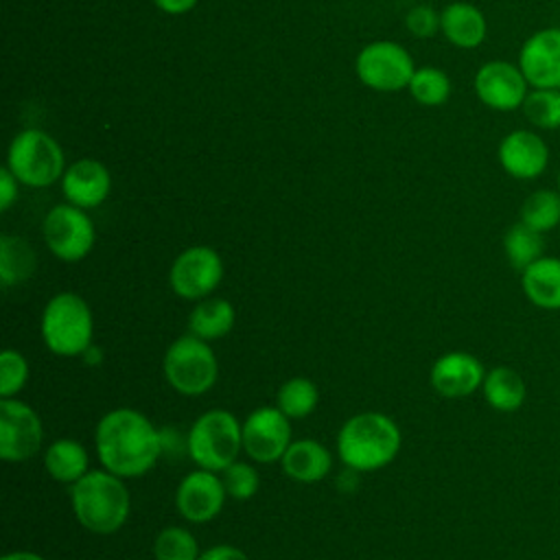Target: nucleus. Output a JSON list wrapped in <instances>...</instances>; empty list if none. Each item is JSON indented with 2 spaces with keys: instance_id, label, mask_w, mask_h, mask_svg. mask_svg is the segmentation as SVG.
<instances>
[{
  "instance_id": "b1692460",
  "label": "nucleus",
  "mask_w": 560,
  "mask_h": 560,
  "mask_svg": "<svg viewBox=\"0 0 560 560\" xmlns=\"http://www.w3.org/2000/svg\"><path fill=\"white\" fill-rule=\"evenodd\" d=\"M88 464H90L88 451L83 448L81 442L70 438L55 440L44 455L46 472L61 483L79 481L88 472Z\"/></svg>"
},
{
  "instance_id": "bb28decb",
  "label": "nucleus",
  "mask_w": 560,
  "mask_h": 560,
  "mask_svg": "<svg viewBox=\"0 0 560 560\" xmlns=\"http://www.w3.org/2000/svg\"><path fill=\"white\" fill-rule=\"evenodd\" d=\"M532 230L545 234L560 225V190L536 188L521 203V219Z\"/></svg>"
},
{
  "instance_id": "473e14b6",
  "label": "nucleus",
  "mask_w": 560,
  "mask_h": 560,
  "mask_svg": "<svg viewBox=\"0 0 560 560\" xmlns=\"http://www.w3.org/2000/svg\"><path fill=\"white\" fill-rule=\"evenodd\" d=\"M28 378V363L22 352L18 350H4L0 354V396L13 398Z\"/></svg>"
},
{
  "instance_id": "4468645a",
  "label": "nucleus",
  "mask_w": 560,
  "mask_h": 560,
  "mask_svg": "<svg viewBox=\"0 0 560 560\" xmlns=\"http://www.w3.org/2000/svg\"><path fill=\"white\" fill-rule=\"evenodd\" d=\"M497 160L512 179L532 182L547 171L551 149L536 129L521 127L501 138L497 147Z\"/></svg>"
},
{
  "instance_id": "4be33fe9",
  "label": "nucleus",
  "mask_w": 560,
  "mask_h": 560,
  "mask_svg": "<svg viewBox=\"0 0 560 560\" xmlns=\"http://www.w3.org/2000/svg\"><path fill=\"white\" fill-rule=\"evenodd\" d=\"M234 306L223 298H203L188 315V332L203 339H221L234 326Z\"/></svg>"
},
{
  "instance_id": "2f4dec72",
  "label": "nucleus",
  "mask_w": 560,
  "mask_h": 560,
  "mask_svg": "<svg viewBox=\"0 0 560 560\" xmlns=\"http://www.w3.org/2000/svg\"><path fill=\"white\" fill-rule=\"evenodd\" d=\"M221 479H223L228 497H232L236 501L252 499L260 488L258 470L252 464H245V462H238V459L223 470Z\"/></svg>"
},
{
  "instance_id": "4c0bfd02",
  "label": "nucleus",
  "mask_w": 560,
  "mask_h": 560,
  "mask_svg": "<svg viewBox=\"0 0 560 560\" xmlns=\"http://www.w3.org/2000/svg\"><path fill=\"white\" fill-rule=\"evenodd\" d=\"M0 560H46V558L39 556V553H35V551L22 549V551H9V553H4Z\"/></svg>"
},
{
  "instance_id": "6ab92c4d",
  "label": "nucleus",
  "mask_w": 560,
  "mask_h": 560,
  "mask_svg": "<svg viewBox=\"0 0 560 560\" xmlns=\"http://www.w3.org/2000/svg\"><path fill=\"white\" fill-rule=\"evenodd\" d=\"M440 33L455 48L472 50L486 42L488 20L479 7L455 0L440 11Z\"/></svg>"
},
{
  "instance_id": "a878e982",
  "label": "nucleus",
  "mask_w": 560,
  "mask_h": 560,
  "mask_svg": "<svg viewBox=\"0 0 560 560\" xmlns=\"http://www.w3.org/2000/svg\"><path fill=\"white\" fill-rule=\"evenodd\" d=\"M503 252L510 267L514 271H523L534 260L545 256V238L523 221H516L503 234Z\"/></svg>"
},
{
  "instance_id": "c756f323",
  "label": "nucleus",
  "mask_w": 560,
  "mask_h": 560,
  "mask_svg": "<svg viewBox=\"0 0 560 560\" xmlns=\"http://www.w3.org/2000/svg\"><path fill=\"white\" fill-rule=\"evenodd\" d=\"M319 400V392L313 381L304 376L289 378L287 383L280 385L276 394V407L287 416V418H306Z\"/></svg>"
},
{
  "instance_id": "0eeeda50",
  "label": "nucleus",
  "mask_w": 560,
  "mask_h": 560,
  "mask_svg": "<svg viewBox=\"0 0 560 560\" xmlns=\"http://www.w3.org/2000/svg\"><path fill=\"white\" fill-rule=\"evenodd\" d=\"M162 370L168 385L182 396L206 394L217 383V376H219V363H217L214 350L210 348L208 341L190 332L175 339L166 348Z\"/></svg>"
},
{
  "instance_id": "20e7f679",
  "label": "nucleus",
  "mask_w": 560,
  "mask_h": 560,
  "mask_svg": "<svg viewBox=\"0 0 560 560\" xmlns=\"http://www.w3.org/2000/svg\"><path fill=\"white\" fill-rule=\"evenodd\" d=\"M94 317L88 302L70 291L48 300L42 313V339L59 357L83 354L92 346Z\"/></svg>"
},
{
  "instance_id": "393cba45",
  "label": "nucleus",
  "mask_w": 560,
  "mask_h": 560,
  "mask_svg": "<svg viewBox=\"0 0 560 560\" xmlns=\"http://www.w3.org/2000/svg\"><path fill=\"white\" fill-rule=\"evenodd\" d=\"M37 267L35 252L28 241L13 234L0 236V282L2 287H11L24 282L33 276Z\"/></svg>"
},
{
  "instance_id": "412c9836",
  "label": "nucleus",
  "mask_w": 560,
  "mask_h": 560,
  "mask_svg": "<svg viewBox=\"0 0 560 560\" xmlns=\"http://www.w3.org/2000/svg\"><path fill=\"white\" fill-rule=\"evenodd\" d=\"M284 472L300 483L322 481L332 466L328 448L317 440H295L282 455Z\"/></svg>"
},
{
  "instance_id": "a211bd4d",
  "label": "nucleus",
  "mask_w": 560,
  "mask_h": 560,
  "mask_svg": "<svg viewBox=\"0 0 560 560\" xmlns=\"http://www.w3.org/2000/svg\"><path fill=\"white\" fill-rule=\"evenodd\" d=\"M112 190V175L96 158L72 162L61 177V192L68 203L90 210L101 206Z\"/></svg>"
},
{
  "instance_id": "ddd939ff",
  "label": "nucleus",
  "mask_w": 560,
  "mask_h": 560,
  "mask_svg": "<svg viewBox=\"0 0 560 560\" xmlns=\"http://www.w3.org/2000/svg\"><path fill=\"white\" fill-rule=\"evenodd\" d=\"M291 418L278 407H258L243 422V451L258 464L282 459L291 444Z\"/></svg>"
},
{
  "instance_id": "f03ea898",
  "label": "nucleus",
  "mask_w": 560,
  "mask_h": 560,
  "mask_svg": "<svg viewBox=\"0 0 560 560\" xmlns=\"http://www.w3.org/2000/svg\"><path fill=\"white\" fill-rule=\"evenodd\" d=\"M398 424L378 411H361L343 422L337 435L339 459L354 472L387 466L400 451Z\"/></svg>"
},
{
  "instance_id": "f3484780",
  "label": "nucleus",
  "mask_w": 560,
  "mask_h": 560,
  "mask_svg": "<svg viewBox=\"0 0 560 560\" xmlns=\"http://www.w3.org/2000/svg\"><path fill=\"white\" fill-rule=\"evenodd\" d=\"M486 378L481 361L464 350L442 354L429 372L431 387L444 398H466L475 394Z\"/></svg>"
},
{
  "instance_id": "2eb2a0df",
  "label": "nucleus",
  "mask_w": 560,
  "mask_h": 560,
  "mask_svg": "<svg viewBox=\"0 0 560 560\" xmlns=\"http://www.w3.org/2000/svg\"><path fill=\"white\" fill-rule=\"evenodd\" d=\"M516 63L529 88H560V26H545L527 35Z\"/></svg>"
},
{
  "instance_id": "7ed1b4c3",
  "label": "nucleus",
  "mask_w": 560,
  "mask_h": 560,
  "mask_svg": "<svg viewBox=\"0 0 560 560\" xmlns=\"http://www.w3.org/2000/svg\"><path fill=\"white\" fill-rule=\"evenodd\" d=\"M72 510L92 534H114L129 516L131 501L122 477L109 470H88L72 483Z\"/></svg>"
},
{
  "instance_id": "f704fd0d",
  "label": "nucleus",
  "mask_w": 560,
  "mask_h": 560,
  "mask_svg": "<svg viewBox=\"0 0 560 560\" xmlns=\"http://www.w3.org/2000/svg\"><path fill=\"white\" fill-rule=\"evenodd\" d=\"M18 184L20 182L7 166L0 168V210L2 212H7L13 206V201L18 199Z\"/></svg>"
},
{
  "instance_id": "72a5a7b5",
  "label": "nucleus",
  "mask_w": 560,
  "mask_h": 560,
  "mask_svg": "<svg viewBox=\"0 0 560 560\" xmlns=\"http://www.w3.org/2000/svg\"><path fill=\"white\" fill-rule=\"evenodd\" d=\"M405 26L413 37L429 39L440 31V13L429 4H416L407 11Z\"/></svg>"
},
{
  "instance_id": "aec40b11",
  "label": "nucleus",
  "mask_w": 560,
  "mask_h": 560,
  "mask_svg": "<svg viewBox=\"0 0 560 560\" xmlns=\"http://www.w3.org/2000/svg\"><path fill=\"white\" fill-rule=\"evenodd\" d=\"M525 298L542 311H560V258L540 256L521 271Z\"/></svg>"
},
{
  "instance_id": "f257e3e1",
  "label": "nucleus",
  "mask_w": 560,
  "mask_h": 560,
  "mask_svg": "<svg viewBox=\"0 0 560 560\" xmlns=\"http://www.w3.org/2000/svg\"><path fill=\"white\" fill-rule=\"evenodd\" d=\"M96 455L105 470L127 479L149 472L162 455V435L153 422L131 407L107 411L94 433Z\"/></svg>"
},
{
  "instance_id": "423d86ee",
  "label": "nucleus",
  "mask_w": 560,
  "mask_h": 560,
  "mask_svg": "<svg viewBox=\"0 0 560 560\" xmlns=\"http://www.w3.org/2000/svg\"><path fill=\"white\" fill-rule=\"evenodd\" d=\"M7 168L31 188H46L63 177L66 158L61 144L42 129L20 131L7 151Z\"/></svg>"
},
{
  "instance_id": "9b49d317",
  "label": "nucleus",
  "mask_w": 560,
  "mask_h": 560,
  "mask_svg": "<svg viewBox=\"0 0 560 560\" xmlns=\"http://www.w3.org/2000/svg\"><path fill=\"white\" fill-rule=\"evenodd\" d=\"M223 278V260L208 245L186 247L171 265L168 284L184 300L208 298Z\"/></svg>"
},
{
  "instance_id": "1a4fd4ad",
  "label": "nucleus",
  "mask_w": 560,
  "mask_h": 560,
  "mask_svg": "<svg viewBox=\"0 0 560 560\" xmlns=\"http://www.w3.org/2000/svg\"><path fill=\"white\" fill-rule=\"evenodd\" d=\"M42 234L46 247L63 262L83 260L92 252L96 238V230L88 212L68 201L48 210L42 223Z\"/></svg>"
},
{
  "instance_id": "7c9ffc66",
  "label": "nucleus",
  "mask_w": 560,
  "mask_h": 560,
  "mask_svg": "<svg viewBox=\"0 0 560 560\" xmlns=\"http://www.w3.org/2000/svg\"><path fill=\"white\" fill-rule=\"evenodd\" d=\"M155 560H199L201 551L195 536L186 527H164L153 540Z\"/></svg>"
},
{
  "instance_id": "c85d7f7f",
  "label": "nucleus",
  "mask_w": 560,
  "mask_h": 560,
  "mask_svg": "<svg viewBox=\"0 0 560 560\" xmlns=\"http://www.w3.org/2000/svg\"><path fill=\"white\" fill-rule=\"evenodd\" d=\"M409 94L416 103L424 107H440L451 96V77L435 66H420L416 68L411 81H409Z\"/></svg>"
},
{
  "instance_id": "e433bc0d",
  "label": "nucleus",
  "mask_w": 560,
  "mask_h": 560,
  "mask_svg": "<svg viewBox=\"0 0 560 560\" xmlns=\"http://www.w3.org/2000/svg\"><path fill=\"white\" fill-rule=\"evenodd\" d=\"M197 2H199V0H153V4H155L160 11L168 13V15L188 13L190 9L197 7Z\"/></svg>"
},
{
  "instance_id": "c9c22d12",
  "label": "nucleus",
  "mask_w": 560,
  "mask_h": 560,
  "mask_svg": "<svg viewBox=\"0 0 560 560\" xmlns=\"http://www.w3.org/2000/svg\"><path fill=\"white\" fill-rule=\"evenodd\" d=\"M199 560H249L247 553L234 545H214L201 551Z\"/></svg>"
},
{
  "instance_id": "f8f14e48",
  "label": "nucleus",
  "mask_w": 560,
  "mask_h": 560,
  "mask_svg": "<svg viewBox=\"0 0 560 560\" xmlns=\"http://www.w3.org/2000/svg\"><path fill=\"white\" fill-rule=\"evenodd\" d=\"M44 440V427L37 411L18 400L0 398V457L4 462L31 459Z\"/></svg>"
},
{
  "instance_id": "5701e85b",
  "label": "nucleus",
  "mask_w": 560,
  "mask_h": 560,
  "mask_svg": "<svg viewBox=\"0 0 560 560\" xmlns=\"http://www.w3.org/2000/svg\"><path fill=\"white\" fill-rule=\"evenodd\" d=\"M483 398L486 402L503 413L516 411L521 409V405L525 402L527 396V387L525 381L521 378V374L508 365H499L492 368L490 372H486L483 385H481Z\"/></svg>"
},
{
  "instance_id": "6e6552de",
  "label": "nucleus",
  "mask_w": 560,
  "mask_h": 560,
  "mask_svg": "<svg viewBox=\"0 0 560 560\" xmlns=\"http://www.w3.org/2000/svg\"><path fill=\"white\" fill-rule=\"evenodd\" d=\"M354 70L359 81L374 92H400L409 88L416 63L402 44L376 39L359 50Z\"/></svg>"
},
{
  "instance_id": "cd10ccee",
  "label": "nucleus",
  "mask_w": 560,
  "mask_h": 560,
  "mask_svg": "<svg viewBox=\"0 0 560 560\" xmlns=\"http://www.w3.org/2000/svg\"><path fill=\"white\" fill-rule=\"evenodd\" d=\"M525 120L536 131L560 129V88H532L521 107Z\"/></svg>"
},
{
  "instance_id": "dca6fc26",
  "label": "nucleus",
  "mask_w": 560,
  "mask_h": 560,
  "mask_svg": "<svg viewBox=\"0 0 560 560\" xmlns=\"http://www.w3.org/2000/svg\"><path fill=\"white\" fill-rule=\"evenodd\" d=\"M225 497L223 479L212 470L197 468L179 481L175 490V505L186 521L208 523L221 512Z\"/></svg>"
},
{
  "instance_id": "9d476101",
  "label": "nucleus",
  "mask_w": 560,
  "mask_h": 560,
  "mask_svg": "<svg viewBox=\"0 0 560 560\" xmlns=\"http://www.w3.org/2000/svg\"><path fill=\"white\" fill-rule=\"evenodd\" d=\"M472 90L481 105L492 112L508 114L523 107L525 96L532 88L518 63L505 59H490L477 68Z\"/></svg>"
},
{
  "instance_id": "39448f33",
  "label": "nucleus",
  "mask_w": 560,
  "mask_h": 560,
  "mask_svg": "<svg viewBox=\"0 0 560 560\" xmlns=\"http://www.w3.org/2000/svg\"><path fill=\"white\" fill-rule=\"evenodd\" d=\"M186 444L199 468L223 472L243 448V424L225 409H210L192 422Z\"/></svg>"
},
{
  "instance_id": "58836bf2",
  "label": "nucleus",
  "mask_w": 560,
  "mask_h": 560,
  "mask_svg": "<svg viewBox=\"0 0 560 560\" xmlns=\"http://www.w3.org/2000/svg\"><path fill=\"white\" fill-rule=\"evenodd\" d=\"M556 188L560 190V168H558V175H556Z\"/></svg>"
}]
</instances>
